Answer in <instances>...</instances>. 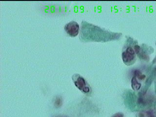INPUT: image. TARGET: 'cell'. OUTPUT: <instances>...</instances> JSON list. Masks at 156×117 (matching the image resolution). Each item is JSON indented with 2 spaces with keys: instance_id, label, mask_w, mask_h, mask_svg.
<instances>
[{
  "instance_id": "cell-1",
  "label": "cell",
  "mask_w": 156,
  "mask_h": 117,
  "mask_svg": "<svg viewBox=\"0 0 156 117\" xmlns=\"http://www.w3.org/2000/svg\"><path fill=\"white\" fill-rule=\"evenodd\" d=\"M119 34L113 33L94 24L83 21L80 39L85 41H107L118 38Z\"/></svg>"
},
{
  "instance_id": "cell-2",
  "label": "cell",
  "mask_w": 156,
  "mask_h": 117,
  "mask_svg": "<svg viewBox=\"0 0 156 117\" xmlns=\"http://www.w3.org/2000/svg\"><path fill=\"white\" fill-rule=\"evenodd\" d=\"M73 82L76 87L85 94L90 92L91 89L84 78L79 74H75L72 77Z\"/></svg>"
},
{
  "instance_id": "cell-3",
  "label": "cell",
  "mask_w": 156,
  "mask_h": 117,
  "mask_svg": "<svg viewBox=\"0 0 156 117\" xmlns=\"http://www.w3.org/2000/svg\"><path fill=\"white\" fill-rule=\"evenodd\" d=\"M122 61L126 65L129 66L134 63L135 60V52L131 47H128L122 53Z\"/></svg>"
},
{
  "instance_id": "cell-4",
  "label": "cell",
  "mask_w": 156,
  "mask_h": 117,
  "mask_svg": "<svg viewBox=\"0 0 156 117\" xmlns=\"http://www.w3.org/2000/svg\"><path fill=\"white\" fill-rule=\"evenodd\" d=\"M65 30L70 36H77L79 33V24L75 21H71L65 25Z\"/></svg>"
},
{
  "instance_id": "cell-5",
  "label": "cell",
  "mask_w": 156,
  "mask_h": 117,
  "mask_svg": "<svg viewBox=\"0 0 156 117\" xmlns=\"http://www.w3.org/2000/svg\"><path fill=\"white\" fill-rule=\"evenodd\" d=\"M131 86L132 89L133 90H136V91L139 90L141 87V83L138 82V80L136 79V78L135 76H134L132 79Z\"/></svg>"
},
{
  "instance_id": "cell-6",
  "label": "cell",
  "mask_w": 156,
  "mask_h": 117,
  "mask_svg": "<svg viewBox=\"0 0 156 117\" xmlns=\"http://www.w3.org/2000/svg\"><path fill=\"white\" fill-rule=\"evenodd\" d=\"M134 74H135L134 76H135L136 78H138L140 80H143L145 78V76L141 72L138 70L135 71Z\"/></svg>"
},
{
  "instance_id": "cell-7",
  "label": "cell",
  "mask_w": 156,
  "mask_h": 117,
  "mask_svg": "<svg viewBox=\"0 0 156 117\" xmlns=\"http://www.w3.org/2000/svg\"><path fill=\"white\" fill-rule=\"evenodd\" d=\"M62 98L60 96H58L56 98V99L55 100V106H56L57 108H58V107H61L62 106Z\"/></svg>"
},
{
  "instance_id": "cell-8",
  "label": "cell",
  "mask_w": 156,
  "mask_h": 117,
  "mask_svg": "<svg viewBox=\"0 0 156 117\" xmlns=\"http://www.w3.org/2000/svg\"><path fill=\"white\" fill-rule=\"evenodd\" d=\"M156 70H154V71L152 73V74L150 75V77H149L147 80H146V87H149V86L150 85V83H152V82L153 81V80L154 79L155 74H156Z\"/></svg>"
},
{
  "instance_id": "cell-9",
  "label": "cell",
  "mask_w": 156,
  "mask_h": 117,
  "mask_svg": "<svg viewBox=\"0 0 156 117\" xmlns=\"http://www.w3.org/2000/svg\"><path fill=\"white\" fill-rule=\"evenodd\" d=\"M134 49H135V52L136 54H138L140 52V47L138 45H135V46H134Z\"/></svg>"
},
{
  "instance_id": "cell-10",
  "label": "cell",
  "mask_w": 156,
  "mask_h": 117,
  "mask_svg": "<svg viewBox=\"0 0 156 117\" xmlns=\"http://www.w3.org/2000/svg\"><path fill=\"white\" fill-rule=\"evenodd\" d=\"M147 117H155L154 115L151 111L147 112Z\"/></svg>"
},
{
  "instance_id": "cell-11",
  "label": "cell",
  "mask_w": 156,
  "mask_h": 117,
  "mask_svg": "<svg viewBox=\"0 0 156 117\" xmlns=\"http://www.w3.org/2000/svg\"><path fill=\"white\" fill-rule=\"evenodd\" d=\"M112 117H123V115L121 113L115 114L114 115L112 116Z\"/></svg>"
},
{
  "instance_id": "cell-12",
  "label": "cell",
  "mask_w": 156,
  "mask_h": 117,
  "mask_svg": "<svg viewBox=\"0 0 156 117\" xmlns=\"http://www.w3.org/2000/svg\"><path fill=\"white\" fill-rule=\"evenodd\" d=\"M61 117V116H56V117Z\"/></svg>"
}]
</instances>
